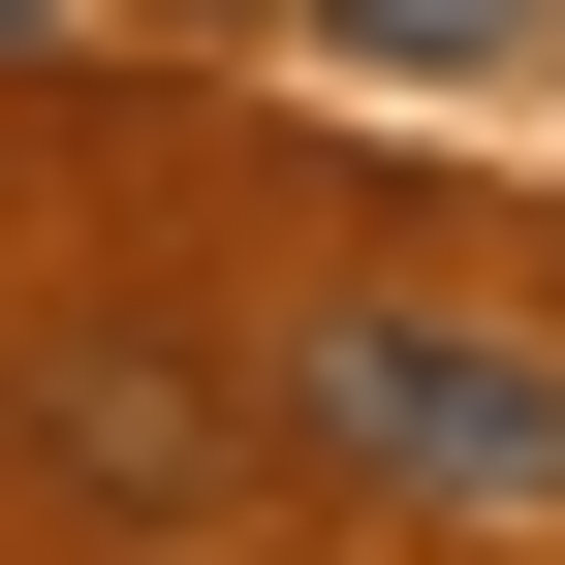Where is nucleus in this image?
Wrapping results in <instances>:
<instances>
[{"label": "nucleus", "instance_id": "obj_1", "mask_svg": "<svg viewBox=\"0 0 565 565\" xmlns=\"http://www.w3.org/2000/svg\"><path fill=\"white\" fill-rule=\"evenodd\" d=\"M252 408H282V440L345 471V503H408V534H565V345H503V315H408V282H315Z\"/></svg>", "mask_w": 565, "mask_h": 565}, {"label": "nucleus", "instance_id": "obj_2", "mask_svg": "<svg viewBox=\"0 0 565 565\" xmlns=\"http://www.w3.org/2000/svg\"><path fill=\"white\" fill-rule=\"evenodd\" d=\"M0 440H32V471H63L95 534H221L282 408H252V377H189V345H126V315H63L32 377H0Z\"/></svg>", "mask_w": 565, "mask_h": 565}, {"label": "nucleus", "instance_id": "obj_3", "mask_svg": "<svg viewBox=\"0 0 565 565\" xmlns=\"http://www.w3.org/2000/svg\"><path fill=\"white\" fill-rule=\"evenodd\" d=\"M0 32H32V0H0Z\"/></svg>", "mask_w": 565, "mask_h": 565}]
</instances>
